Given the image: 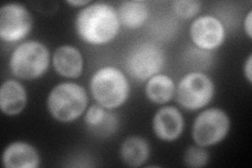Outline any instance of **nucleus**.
Returning <instances> with one entry per match:
<instances>
[{"label": "nucleus", "mask_w": 252, "mask_h": 168, "mask_svg": "<svg viewBox=\"0 0 252 168\" xmlns=\"http://www.w3.org/2000/svg\"><path fill=\"white\" fill-rule=\"evenodd\" d=\"M76 31L84 42L104 45L117 37L120 30L118 13L112 5L103 2L91 3L78 13Z\"/></svg>", "instance_id": "1"}, {"label": "nucleus", "mask_w": 252, "mask_h": 168, "mask_svg": "<svg viewBox=\"0 0 252 168\" xmlns=\"http://www.w3.org/2000/svg\"><path fill=\"white\" fill-rule=\"evenodd\" d=\"M90 89L94 101L106 109L123 105L130 92L127 78L114 67L99 68L91 78Z\"/></svg>", "instance_id": "2"}, {"label": "nucleus", "mask_w": 252, "mask_h": 168, "mask_svg": "<svg viewBox=\"0 0 252 168\" xmlns=\"http://www.w3.org/2000/svg\"><path fill=\"white\" fill-rule=\"evenodd\" d=\"M88 102L84 87L73 82H64L56 85L50 92L46 105L55 120L68 123L83 115Z\"/></svg>", "instance_id": "3"}, {"label": "nucleus", "mask_w": 252, "mask_h": 168, "mask_svg": "<svg viewBox=\"0 0 252 168\" xmlns=\"http://www.w3.org/2000/svg\"><path fill=\"white\" fill-rule=\"evenodd\" d=\"M51 56L47 47L39 41H27L16 47L10 59L12 74L23 80H35L45 74Z\"/></svg>", "instance_id": "4"}, {"label": "nucleus", "mask_w": 252, "mask_h": 168, "mask_svg": "<svg viewBox=\"0 0 252 168\" xmlns=\"http://www.w3.org/2000/svg\"><path fill=\"white\" fill-rule=\"evenodd\" d=\"M164 63L165 55L161 47L152 42H143L136 45L126 56L124 66L131 78L143 82L160 74Z\"/></svg>", "instance_id": "5"}, {"label": "nucleus", "mask_w": 252, "mask_h": 168, "mask_svg": "<svg viewBox=\"0 0 252 168\" xmlns=\"http://www.w3.org/2000/svg\"><path fill=\"white\" fill-rule=\"evenodd\" d=\"M177 101L186 110L205 107L214 98L215 84L202 71H191L185 75L177 87Z\"/></svg>", "instance_id": "6"}, {"label": "nucleus", "mask_w": 252, "mask_h": 168, "mask_svg": "<svg viewBox=\"0 0 252 168\" xmlns=\"http://www.w3.org/2000/svg\"><path fill=\"white\" fill-rule=\"evenodd\" d=\"M230 130V119L220 108H209L195 118L192 139L202 147L214 146L222 142Z\"/></svg>", "instance_id": "7"}, {"label": "nucleus", "mask_w": 252, "mask_h": 168, "mask_svg": "<svg viewBox=\"0 0 252 168\" xmlns=\"http://www.w3.org/2000/svg\"><path fill=\"white\" fill-rule=\"evenodd\" d=\"M33 28V18L26 6L6 3L0 9V38L5 42L25 39Z\"/></svg>", "instance_id": "8"}, {"label": "nucleus", "mask_w": 252, "mask_h": 168, "mask_svg": "<svg viewBox=\"0 0 252 168\" xmlns=\"http://www.w3.org/2000/svg\"><path fill=\"white\" fill-rule=\"evenodd\" d=\"M191 41L202 51H214L223 44L225 28L215 16L204 15L193 20L190 27Z\"/></svg>", "instance_id": "9"}, {"label": "nucleus", "mask_w": 252, "mask_h": 168, "mask_svg": "<svg viewBox=\"0 0 252 168\" xmlns=\"http://www.w3.org/2000/svg\"><path fill=\"white\" fill-rule=\"evenodd\" d=\"M153 129L160 140L175 141L181 137L184 131L183 115L175 106L162 107L154 116Z\"/></svg>", "instance_id": "10"}, {"label": "nucleus", "mask_w": 252, "mask_h": 168, "mask_svg": "<svg viewBox=\"0 0 252 168\" xmlns=\"http://www.w3.org/2000/svg\"><path fill=\"white\" fill-rule=\"evenodd\" d=\"M2 164L5 168H37L40 165V156L33 145L16 141L5 147Z\"/></svg>", "instance_id": "11"}, {"label": "nucleus", "mask_w": 252, "mask_h": 168, "mask_svg": "<svg viewBox=\"0 0 252 168\" xmlns=\"http://www.w3.org/2000/svg\"><path fill=\"white\" fill-rule=\"evenodd\" d=\"M53 67L60 76L75 79L83 71V57L75 46L62 45L53 55Z\"/></svg>", "instance_id": "12"}, {"label": "nucleus", "mask_w": 252, "mask_h": 168, "mask_svg": "<svg viewBox=\"0 0 252 168\" xmlns=\"http://www.w3.org/2000/svg\"><path fill=\"white\" fill-rule=\"evenodd\" d=\"M28 104V93L16 80H6L0 89V109L6 116L19 115Z\"/></svg>", "instance_id": "13"}, {"label": "nucleus", "mask_w": 252, "mask_h": 168, "mask_svg": "<svg viewBox=\"0 0 252 168\" xmlns=\"http://www.w3.org/2000/svg\"><path fill=\"white\" fill-rule=\"evenodd\" d=\"M151 154V147L147 140L132 135L122 143L120 155L123 162L129 167H140L146 163Z\"/></svg>", "instance_id": "14"}, {"label": "nucleus", "mask_w": 252, "mask_h": 168, "mask_svg": "<svg viewBox=\"0 0 252 168\" xmlns=\"http://www.w3.org/2000/svg\"><path fill=\"white\" fill-rule=\"evenodd\" d=\"M145 93L148 100L155 104L169 102L176 94V84L173 80L163 74H158L147 80Z\"/></svg>", "instance_id": "15"}, {"label": "nucleus", "mask_w": 252, "mask_h": 168, "mask_svg": "<svg viewBox=\"0 0 252 168\" xmlns=\"http://www.w3.org/2000/svg\"><path fill=\"white\" fill-rule=\"evenodd\" d=\"M117 13L120 25L130 30L141 28L148 18V7L146 3L137 0L122 2L118 7Z\"/></svg>", "instance_id": "16"}, {"label": "nucleus", "mask_w": 252, "mask_h": 168, "mask_svg": "<svg viewBox=\"0 0 252 168\" xmlns=\"http://www.w3.org/2000/svg\"><path fill=\"white\" fill-rule=\"evenodd\" d=\"M209 154L202 146H190L184 154V164L187 167L200 168L205 167L209 163Z\"/></svg>", "instance_id": "17"}, {"label": "nucleus", "mask_w": 252, "mask_h": 168, "mask_svg": "<svg viewBox=\"0 0 252 168\" xmlns=\"http://www.w3.org/2000/svg\"><path fill=\"white\" fill-rule=\"evenodd\" d=\"M175 13L182 18H192L198 15L201 10V2L196 0H177L172 3Z\"/></svg>", "instance_id": "18"}, {"label": "nucleus", "mask_w": 252, "mask_h": 168, "mask_svg": "<svg viewBox=\"0 0 252 168\" xmlns=\"http://www.w3.org/2000/svg\"><path fill=\"white\" fill-rule=\"evenodd\" d=\"M117 127H118L117 116L114 115L113 113H110V111H107L105 119L96 127L92 129V132L94 134L101 135V137H107V135H110L116 132Z\"/></svg>", "instance_id": "19"}, {"label": "nucleus", "mask_w": 252, "mask_h": 168, "mask_svg": "<svg viewBox=\"0 0 252 168\" xmlns=\"http://www.w3.org/2000/svg\"><path fill=\"white\" fill-rule=\"evenodd\" d=\"M106 115H107L106 108L102 107L98 103L94 104V105H92L88 109V111H86L85 117H84L85 123L92 130L103 121Z\"/></svg>", "instance_id": "20"}, {"label": "nucleus", "mask_w": 252, "mask_h": 168, "mask_svg": "<svg viewBox=\"0 0 252 168\" xmlns=\"http://www.w3.org/2000/svg\"><path fill=\"white\" fill-rule=\"evenodd\" d=\"M244 74L249 83H252V55L250 54L246 62L244 63Z\"/></svg>", "instance_id": "21"}, {"label": "nucleus", "mask_w": 252, "mask_h": 168, "mask_svg": "<svg viewBox=\"0 0 252 168\" xmlns=\"http://www.w3.org/2000/svg\"><path fill=\"white\" fill-rule=\"evenodd\" d=\"M251 19H252V11L250 10L246 16L245 20H244V30H245L247 36L251 39L252 38V31H251V28H252V22H251Z\"/></svg>", "instance_id": "22"}, {"label": "nucleus", "mask_w": 252, "mask_h": 168, "mask_svg": "<svg viewBox=\"0 0 252 168\" xmlns=\"http://www.w3.org/2000/svg\"><path fill=\"white\" fill-rule=\"evenodd\" d=\"M67 4L72 5V6H86L91 4V1H89V0H68V1H66Z\"/></svg>", "instance_id": "23"}]
</instances>
